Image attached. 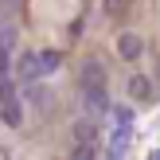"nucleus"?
I'll return each instance as SVG.
<instances>
[{
	"instance_id": "f257e3e1",
	"label": "nucleus",
	"mask_w": 160,
	"mask_h": 160,
	"mask_svg": "<svg viewBox=\"0 0 160 160\" xmlns=\"http://www.w3.org/2000/svg\"><path fill=\"white\" fill-rule=\"evenodd\" d=\"M117 55H121L125 62H137L141 55H145V39H141V35H133V31L117 35Z\"/></svg>"
},
{
	"instance_id": "f03ea898",
	"label": "nucleus",
	"mask_w": 160,
	"mask_h": 160,
	"mask_svg": "<svg viewBox=\"0 0 160 160\" xmlns=\"http://www.w3.org/2000/svg\"><path fill=\"white\" fill-rule=\"evenodd\" d=\"M109 94H106V86H90L86 90V117H102V113H109Z\"/></svg>"
},
{
	"instance_id": "7ed1b4c3",
	"label": "nucleus",
	"mask_w": 160,
	"mask_h": 160,
	"mask_svg": "<svg viewBox=\"0 0 160 160\" xmlns=\"http://www.w3.org/2000/svg\"><path fill=\"white\" fill-rule=\"evenodd\" d=\"M125 90H129V98H133V102H152V98H156V86L148 82L145 74H133L129 82H125Z\"/></svg>"
},
{
	"instance_id": "20e7f679",
	"label": "nucleus",
	"mask_w": 160,
	"mask_h": 160,
	"mask_svg": "<svg viewBox=\"0 0 160 160\" xmlns=\"http://www.w3.org/2000/svg\"><path fill=\"white\" fill-rule=\"evenodd\" d=\"M16 78H20V82H35V78H43V74H39V62H35V51H23L20 59H16Z\"/></svg>"
},
{
	"instance_id": "39448f33",
	"label": "nucleus",
	"mask_w": 160,
	"mask_h": 160,
	"mask_svg": "<svg viewBox=\"0 0 160 160\" xmlns=\"http://www.w3.org/2000/svg\"><path fill=\"white\" fill-rule=\"evenodd\" d=\"M90 86H106V67H102L98 59L82 62V90H90Z\"/></svg>"
},
{
	"instance_id": "423d86ee",
	"label": "nucleus",
	"mask_w": 160,
	"mask_h": 160,
	"mask_svg": "<svg viewBox=\"0 0 160 160\" xmlns=\"http://www.w3.org/2000/svg\"><path fill=\"white\" fill-rule=\"evenodd\" d=\"M35 62H39V74H55V70H59L62 67V55L59 51H35Z\"/></svg>"
},
{
	"instance_id": "0eeeda50",
	"label": "nucleus",
	"mask_w": 160,
	"mask_h": 160,
	"mask_svg": "<svg viewBox=\"0 0 160 160\" xmlns=\"http://www.w3.org/2000/svg\"><path fill=\"white\" fill-rule=\"evenodd\" d=\"M16 47V28H0V74L8 70V55Z\"/></svg>"
},
{
	"instance_id": "6e6552de",
	"label": "nucleus",
	"mask_w": 160,
	"mask_h": 160,
	"mask_svg": "<svg viewBox=\"0 0 160 160\" xmlns=\"http://www.w3.org/2000/svg\"><path fill=\"white\" fill-rule=\"evenodd\" d=\"M74 141H78V145H94V141H98L94 117H82V121H74Z\"/></svg>"
},
{
	"instance_id": "1a4fd4ad",
	"label": "nucleus",
	"mask_w": 160,
	"mask_h": 160,
	"mask_svg": "<svg viewBox=\"0 0 160 160\" xmlns=\"http://www.w3.org/2000/svg\"><path fill=\"white\" fill-rule=\"evenodd\" d=\"M0 121H4V125H12V129H16V125L23 121V109H20V102H16V98H4V109H0Z\"/></svg>"
},
{
	"instance_id": "9d476101",
	"label": "nucleus",
	"mask_w": 160,
	"mask_h": 160,
	"mask_svg": "<svg viewBox=\"0 0 160 160\" xmlns=\"http://www.w3.org/2000/svg\"><path fill=\"white\" fill-rule=\"evenodd\" d=\"M129 4L133 0H102V12H106L109 20H121V16L129 12Z\"/></svg>"
},
{
	"instance_id": "9b49d317",
	"label": "nucleus",
	"mask_w": 160,
	"mask_h": 160,
	"mask_svg": "<svg viewBox=\"0 0 160 160\" xmlns=\"http://www.w3.org/2000/svg\"><path fill=\"white\" fill-rule=\"evenodd\" d=\"M117 121H121V125H129V121H133V113H129L125 106H117Z\"/></svg>"
},
{
	"instance_id": "f8f14e48",
	"label": "nucleus",
	"mask_w": 160,
	"mask_h": 160,
	"mask_svg": "<svg viewBox=\"0 0 160 160\" xmlns=\"http://www.w3.org/2000/svg\"><path fill=\"white\" fill-rule=\"evenodd\" d=\"M156 78H160V59H156Z\"/></svg>"
}]
</instances>
